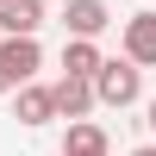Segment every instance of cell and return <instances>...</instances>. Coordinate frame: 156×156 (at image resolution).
<instances>
[{
    "label": "cell",
    "instance_id": "6da1fadb",
    "mask_svg": "<svg viewBox=\"0 0 156 156\" xmlns=\"http://www.w3.org/2000/svg\"><path fill=\"white\" fill-rule=\"evenodd\" d=\"M94 106H112V112H125V106H137V100H144V69H131V62L125 56H106L94 69Z\"/></svg>",
    "mask_w": 156,
    "mask_h": 156
},
{
    "label": "cell",
    "instance_id": "7a4b0ae2",
    "mask_svg": "<svg viewBox=\"0 0 156 156\" xmlns=\"http://www.w3.org/2000/svg\"><path fill=\"white\" fill-rule=\"evenodd\" d=\"M37 69H44V44L37 37H0V94H19L25 81H37Z\"/></svg>",
    "mask_w": 156,
    "mask_h": 156
},
{
    "label": "cell",
    "instance_id": "3957f363",
    "mask_svg": "<svg viewBox=\"0 0 156 156\" xmlns=\"http://www.w3.org/2000/svg\"><path fill=\"white\" fill-rule=\"evenodd\" d=\"M119 50L131 69H156V12H131L119 31Z\"/></svg>",
    "mask_w": 156,
    "mask_h": 156
},
{
    "label": "cell",
    "instance_id": "277c9868",
    "mask_svg": "<svg viewBox=\"0 0 156 156\" xmlns=\"http://www.w3.org/2000/svg\"><path fill=\"white\" fill-rule=\"evenodd\" d=\"M106 25H112V6H106V0H69V6H62V31H69V37H94V44H100Z\"/></svg>",
    "mask_w": 156,
    "mask_h": 156
},
{
    "label": "cell",
    "instance_id": "5b68a950",
    "mask_svg": "<svg viewBox=\"0 0 156 156\" xmlns=\"http://www.w3.org/2000/svg\"><path fill=\"white\" fill-rule=\"evenodd\" d=\"M50 106H56V119H87L94 112V87L87 81H75V75H62V81H50Z\"/></svg>",
    "mask_w": 156,
    "mask_h": 156
},
{
    "label": "cell",
    "instance_id": "8992f818",
    "mask_svg": "<svg viewBox=\"0 0 156 156\" xmlns=\"http://www.w3.org/2000/svg\"><path fill=\"white\" fill-rule=\"evenodd\" d=\"M12 119H19L25 131L50 125V119H56V106H50V87H44V81H25L19 94H12Z\"/></svg>",
    "mask_w": 156,
    "mask_h": 156
},
{
    "label": "cell",
    "instance_id": "52a82bcc",
    "mask_svg": "<svg viewBox=\"0 0 156 156\" xmlns=\"http://www.w3.org/2000/svg\"><path fill=\"white\" fill-rule=\"evenodd\" d=\"M44 0H6V6H0V31L6 37H37L44 31Z\"/></svg>",
    "mask_w": 156,
    "mask_h": 156
},
{
    "label": "cell",
    "instance_id": "ba28073f",
    "mask_svg": "<svg viewBox=\"0 0 156 156\" xmlns=\"http://www.w3.org/2000/svg\"><path fill=\"white\" fill-rule=\"evenodd\" d=\"M100 44L94 37H69V44H62V75H75V81H94V69H100Z\"/></svg>",
    "mask_w": 156,
    "mask_h": 156
},
{
    "label": "cell",
    "instance_id": "9c48e42d",
    "mask_svg": "<svg viewBox=\"0 0 156 156\" xmlns=\"http://www.w3.org/2000/svg\"><path fill=\"white\" fill-rule=\"evenodd\" d=\"M62 156H112V144H106V131L94 119H75L69 137H62Z\"/></svg>",
    "mask_w": 156,
    "mask_h": 156
},
{
    "label": "cell",
    "instance_id": "30bf717a",
    "mask_svg": "<svg viewBox=\"0 0 156 156\" xmlns=\"http://www.w3.org/2000/svg\"><path fill=\"white\" fill-rule=\"evenodd\" d=\"M131 156H156V144H137V150H131Z\"/></svg>",
    "mask_w": 156,
    "mask_h": 156
},
{
    "label": "cell",
    "instance_id": "8fae6325",
    "mask_svg": "<svg viewBox=\"0 0 156 156\" xmlns=\"http://www.w3.org/2000/svg\"><path fill=\"white\" fill-rule=\"evenodd\" d=\"M144 112H150V131H156V100H150V106H144Z\"/></svg>",
    "mask_w": 156,
    "mask_h": 156
},
{
    "label": "cell",
    "instance_id": "7c38bea8",
    "mask_svg": "<svg viewBox=\"0 0 156 156\" xmlns=\"http://www.w3.org/2000/svg\"><path fill=\"white\" fill-rule=\"evenodd\" d=\"M0 6H6V0H0Z\"/></svg>",
    "mask_w": 156,
    "mask_h": 156
}]
</instances>
